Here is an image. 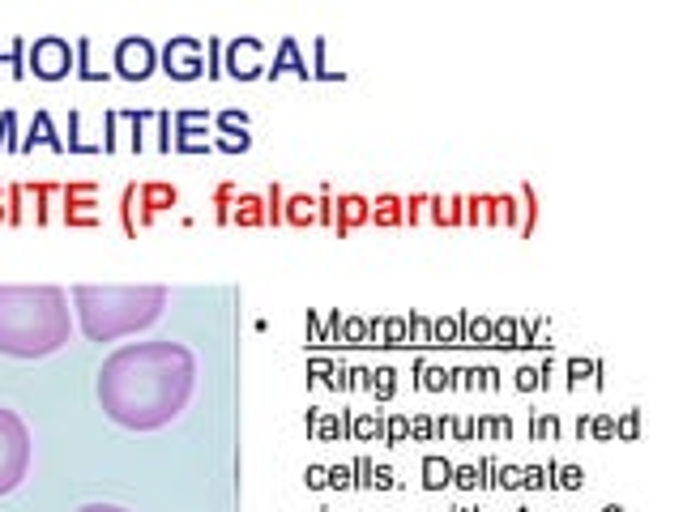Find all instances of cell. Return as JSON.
I'll list each match as a JSON object with an SVG mask.
<instances>
[{
    "mask_svg": "<svg viewBox=\"0 0 683 512\" xmlns=\"http://www.w3.org/2000/svg\"><path fill=\"white\" fill-rule=\"evenodd\" d=\"M196 388V354L184 342H129L98 367V406L129 431H159L184 415Z\"/></svg>",
    "mask_w": 683,
    "mask_h": 512,
    "instance_id": "1",
    "label": "cell"
},
{
    "mask_svg": "<svg viewBox=\"0 0 683 512\" xmlns=\"http://www.w3.org/2000/svg\"><path fill=\"white\" fill-rule=\"evenodd\" d=\"M73 317L61 287H0V354L47 359L65 351Z\"/></svg>",
    "mask_w": 683,
    "mask_h": 512,
    "instance_id": "2",
    "label": "cell"
},
{
    "mask_svg": "<svg viewBox=\"0 0 683 512\" xmlns=\"http://www.w3.org/2000/svg\"><path fill=\"white\" fill-rule=\"evenodd\" d=\"M167 287H73V312L86 342H116L163 317Z\"/></svg>",
    "mask_w": 683,
    "mask_h": 512,
    "instance_id": "3",
    "label": "cell"
},
{
    "mask_svg": "<svg viewBox=\"0 0 683 512\" xmlns=\"http://www.w3.org/2000/svg\"><path fill=\"white\" fill-rule=\"evenodd\" d=\"M31 470V431L18 410L0 406V495L18 491Z\"/></svg>",
    "mask_w": 683,
    "mask_h": 512,
    "instance_id": "4",
    "label": "cell"
},
{
    "mask_svg": "<svg viewBox=\"0 0 683 512\" xmlns=\"http://www.w3.org/2000/svg\"><path fill=\"white\" fill-rule=\"evenodd\" d=\"M34 68V77L43 82H61L73 73V43L61 39V34H43L26 47V73Z\"/></svg>",
    "mask_w": 683,
    "mask_h": 512,
    "instance_id": "5",
    "label": "cell"
},
{
    "mask_svg": "<svg viewBox=\"0 0 683 512\" xmlns=\"http://www.w3.org/2000/svg\"><path fill=\"white\" fill-rule=\"evenodd\" d=\"M154 68H159V52H154L150 39L132 34V39H120V43H116V73H120L125 82H146Z\"/></svg>",
    "mask_w": 683,
    "mask_h": 512,
    "instance_id": "6",
    "label": "cell"
},
{
    "mask_svg": "<svg viewBox=\"0 0 683 512\" xmlns=\"http://www.w3.org/2000/svg\"><path fill=\"white\" fill-rule=\"evenodd\" d=\"M163 73L167 77H175V82H193L205 73V47H201V39H189V34H180V39H171L163 47Z\"/></svg>",
    "mask_w": 683,
    "mask_h": 512,
    "instance_id": "7",
    "label": "cell"
},
{
    "mask_svg": "<svg viewBox=\"0 0 683 512\" xmlns=\"http://www.w3.org/2000/svg\"><path fill=\"white\" fill-rule=\"evenodd\" d=\"M227 61H223V73H231V77H239V82H253V77H260L265 73V64H260V39H231L227 47Z\"/></svg>",
    "mask_w": 683,
    "mask_h": 512,
    "instance_id": "8",
    "label": "cell"
},
{
    "mask_svg": "<svg viewBox=\"0 0 683 512\" xmlns=\"http://www.w3.org/2000/svg\"><path fill=\"white\" fill-rule=\"evenodd\" d=\"M214 125V116L210 111H180L175 116V150L180 154H201V150H214L210 141H205V128Z\"/></svg>",
    "mask_w": 683,
    "mask_h": 512,
    "instance_id": "9",
    "label": "cell"
},
{
    "mask_svg": "<svg viewBox=\"0 0 683 512\" xmlns=\"http://www.w3.org/2000/svg\"><path fill=\"white\" fill-rule=\"evenodd\" d=\"M367 214H372V201H367L363 192H342V196H333V235L346 239L355 226L367 223Z\"/></svg>",
    "mask_w": 683,
    "mask_h": 512,
    "instance_id": "10",
    "label": "cell"
},
{
    "mask_svg": "<svg viewBox=\"0 0 683 512\" xmlns=\"http://www.w3.org/2000/svg\"><path fill=\"white\" fill-rule=\"evenodd\" d=\"M65 196V223L68 226H98L95 205H98V189L95 184H68L61 189Z\"/></svg>",
    "mask_w": 683,
    "mask_h": 512,
    "instance_id": "11",
    "label": "cell"
},
{
    "mask_svg": "<svg viewBox=\"0 0 683 512\" xmlns=\"http://www.w3.org/2000/svg\"><path fill=\"white\" fill-rule=\"evenodd\" d=\"M137 201H141V223H154V214H163L171 205H180V189L167 184V180H150L137 189Z\"/></svg>",
    "mask_w": 683,
    "mask_h": 512,
    "instance_id": "12",
    "label": "cell"
},
{
    "mask_svg": "<svg viewBox=\"0 0 683 512\" xmlns=\"http://www.w3.org/2000/svg\"><path fill=\"white\" fill-rule=\"evenodd\" d=\"M282 73H295V77H303V82L312 77L308 61L299 56V39H291V34L278 43V52H274V68H265V77H274V82H278Z\"/></svg>",
    "mask_w": 683,
    "mask_h": 512,
    "instance_id": "13",
    "label": "cell"
},
{
    "mask_svg": "<svg viewBox=\"0 0 683 512\" xmlns=\"http://www.w3.org/2000/svg\"><path fill=\"white\" fill-rule=\"evenodd\" d=\"M231 226H244V231H257V226H265V196H257V192H235V205H231Z\"/></svg>",
    "mask_w": 683,
    "mask_h": 512,
    "instance_id": "14",
    "label": "cell"
},
{
    "mask_svg": "<svg viewBox=\"0 0 683 512\" xmlns=\"http://www.w3.org/2000/svg\"><path fill=\"white\" fill-rule=\"evenodd\" d=\"M34 146H47V150H56V154H65V141L56 137V125H52V116L39 107L31 120V132H26V141H22V154H31Z\"/></svg>",
    "mask_w": 683,
    "mask_h": 512,
    "instance_id": "15",
    "label": "cell"
},
{
    "mask_svg": "<svg viewBox=\"0 0 683 512\" xmlns=\"http://www.w3.org/2000/svg\"><path fill=\"white\" fill-rule=\"evenodd\" d=\"M406 196H397V192H381L376 201H372V214H367V223H376L381 231H389V226H402L406 223Z\"/></svg>",
    "mask_w": 683,
    "mask_h": 512,
    "instance_id": "16",
    "label": "cell"
},
{
    "mask_svg": "<svg viewBox=\"0 0 683 512\" xmlns=\"http://www.w3.org/2000/svg\"><path fill=\"white\" fill-rule=\"evenodd\" d=\"M282 226H317V196H308V192H295L282 201Z\"/></svg>",
    "mask_w": 683,
    "mask_h": 512,
    "instance_id": "17",
    "label": "cell"
},
{
    "mask_svg": "<svg viewBox=\"0 0 683 512\" xmlns=\"http://www.w3.org/2000/svg\"><path fill=\"white\" fill-rule=\"evenodd\" d=\"M120 120H125V125H132L129 150H132V154H141V150H146V125L154 120V111H150V107H129V111H120Z\"/></svg>",
    "mask_w": 683,
    "mask_h": 512,
    "instance_id": "18",
    "label": "cell"
},
{
    "mask_svg": "<svg viewBox=\"0 0 683 512\" xmlns=\"http://www.w3.org/2000/svg\"><path fill=\"white\" fill-rule=\"evenodd\" d=\"M90 52H95V43H90V39H77V43H73V64H77V73H82L86 82H103L107 73H103V68H95Z\"/></svg>",
    "mask_w": 683,
    "mask_h": 512,
    "instance_id": "19",
    "label": "cell"
},
{
    "mask_svg": "<svg viewBox=\"0 0 683 512\" xmlns=\"http://www.w3.org/2000/svg\"><path fill=\"white\" fill-rule=\"evenodd\" d=\"M22 189H26V196L34 201V218L47 223V201L61 196V189H56V184H22Z\"/></svg>",
    "mask_w": 683,
    "mask_h": 512,
    "instance_id": "20",
    "label": "cell"
},
{
    "mask_svg": "<svg viewBox=\"0 0 683 512\" xmlns=\"http://www.w3.org/2000/svg\"><path fill=\"white\" fill-rule=\"evenodd\" d=\"M26 47H31L26 39H13L9 52H0V64H9L13 77H26Z\"/></svg>",
    "mask_w": 683,
    "mask_h": 512,
    "instance_id": "21",
    "label": "cell"
},
{
    "mask_svg": "<svg viewBox=\"0 0 683 512\" xmlns=\"http://www.w3.org/2000/svg\"><path fill=\"white\" fill-rule=\"evenodd\" d=\"M521 201V235H534V218H538V196H534V189L525 184V189L517 192Z\"/></svg>",
    "mask_w": 683,
    "mask_h": 512,
    "instance_id": "22",
    "label": "cell"
},
{
    "mask_svg": "<svg viewBox=\"0 0 683 512\" xmlns=\"http://www.w3.org/2000/svg\"><path fill=\"white\" fill-rule=\"evenodd\" d=\"M214 125L223 128L227 137H239V132H248V111H239V107H227V111H218V116H214Z\"/></svg>",
    "mask_w": 683,
    "mask_h": 512,
    "instance_id": "23",
    "label": "cell"
},
{
    "mask_svg": "<svg viewBox=\"0 0 683 512\" xmlns=\"http://www.w3.org/2000/svg\"><path fill=\"white\" fill-rule=\"evenodd\" d=\"M0 150H22V141H18V111L13 107L0 111Z\"/></svg>",
    "mask_w": 683,
    "mask_h": 512,
    "instance_id": "24",
    "label": "cell"
},
{
    "mask_svg": "<svg viewBox=\"0 0 683 512\" xmlns=\"http://www.w3.org/2000/svg\"><path fill=\"white\" fill-rule=\"evenodd\" d=\"M282 201H287L282 184H269V192H265V226H282Z\"/></svg>",
    "mask_w": 683,
    "mask_h": 512,
    "instance_id": "25",
    "label": "cell"
},
{
    "mask_svg": "<svg viewBox=\"0 0 683 512\" xmlns=\"http://www.w3.org/2000/svg\"><path fill=\"white\" fill-rule=\"evenodd\" d=\"M22 205H26V189H22V184H13V189L4 192V223L9 226L22 223Z\"/></svg>",
    "mask_w": 683,
    "mask_h": 512,
    "instance_id": "26",
    "label": "cell"
},
{
    "mask_svg": "<svg viewBox=\"0 0 683 512\" xmlns=\"http://www.w3.org/2000/svg\"><path fill=\"white\" fill-rule=\"evenodd\" d=\"M231 205H235V184H218V192H214V218L223 226L231 223Z\"/></svg>",
    "mask_w": 683,
    "mask_h": 512,
    "instance_id": "27",
    "label": "cell"
},
{
    "mask_svg": "<svg viewBox=\"0 0 683 512\" xmlns=\"http://www.w3.org/2000/svg\"><path fill=\"white\" fill-rule=\"evenodd\" d=\"M132 205H137V184L125 189L120 196V218H125V231H129V239H137V223H132Z\"/></svg>",
    "mask_w": 683,
    "mask_h": 512,
    "instance_id": "28",
    "label": "cell"
},
{
    "mask_svg": "<svg viewBox=\"0 0 683 512\" xmlns=\"http://www.w3.org/2000/svg\"><path fill=\"white\" fill-rule=\"evenodd\" d=\"M317 226H333V189L317 192Z\"/></svg>",
    "mask_w": 683,
    "mask_h": 512,
    "instance_id": "29",
    "label": "cell"
},
{
    "mask_svg": "<svg viewBox=\"0 0 683 512\" xmlns=\"http://www.w3.org/2000/svg\"><path fill=\"white\" fill-rule=\"evenodd\" d=\"M154 125H159V150L171 154L175 150V141H171V111H154Z\"/></svg>",
    "mask_w": 683,
    "mask_h": 512,
    "instance_id": "30",
    "label": "cell"
},
{
    "mask_svg": "<svg viewBox=\"0 0 683 512\" xmlns=\"http://www.w3.org/2000/svg\"><path fill=\"white\" fill-rule=\"evenodd\" d=\"M205 56H210V68H205V73H210V77H223V43H218V39L205 43Z\"/></svg>",
    "mask_w": 683,
    "mask_h": 512,
    "instance_id": "31",
    "label": "cell"
},
{
    "mask_svg": "<svg viewBox=\"0 0 683 512\" xmlns=\"http://www.w3.org/2000/svg\"><path fill=\"white\" fill-rule=\"evenodd\" d=\"M445 218H449V226H466V196H453V201H449Z\"/></svg>",
    "mask_w": 683,
    "mask_h": 512,
    "instance_id": "32",
    "label": "cell"
},
{
    "mask_svg": "<svg viewBox=\"0 0 683 512\" xmlns=\"http://www.w3.org/2000/svg\"><path fill=\"white\" fill-rule=\"evenodd\" d=\"M424 205H427L424 192H419V196H410V201L402 205V210H406V218H410V226H415V223H419V218H424Z\"/></svg>",
    "mask_w": 683,
    "mask_h": 512,
    "instance_id": "33",
    "label": "cell"
},
{
    "mask_svg": "<svg viewBox=\"0 0 683 512\" xmlns=\"http://www.w3.org/2000/svg\"><path fill=\"white\" fill-rule=\"evenodd\" d=\"M427 214H431L436 226H449V218H445V196H427Z\"/></svg>",
    "mask_w": 683,
    "mask_h": 512,
    "instance_id": "34",
    "label": "cell"
},
{
    "mask_svg": "<svg viewBox=\"0 0 683 512\" xmlns=\"http://www.w3.org/2000/svg\"><path fill=\"white\" fill-rule=\"evenodd\" d=\"M427 487H440V482H449V466H440V461H427Z\"/></svg>",
    "mask_w": 683,
    "mask_h": 512,
    "instance_id": "35",
    "label": "cell"
},
{
    "mask_svg": "<svg viewBox=\"0 0 683 512\" xmlns=\"http://www.w3.org/2000/svg\"><path fill=\"white\" fill-rule=\"evenodd\" d=\"M376 376H381V384H376V393H381V397H389V393H393V372H389V367H385V372H376Z\"/></svg>",
    "mask_w": 683,
    "mask_h": 512,
    "instance_id": "36",
    "label": "cell"
},
{
    "mask_svg": "<svg viewBox=\"0 0 683 512\" xmlns=\"http://www.w3.org/2000/svg\"><path fill=\"white\" fill-rule=\"evenodd\" d=\"M77 512H129V509H120V504H82Z\"/></svg>",
    "mask_w": 683,
    "mask_h": 512,
    "instance_id": "37",
    "label": "cell"
},
{
    "mask_svg": "<svg viewBox=\"0 0 683 512\" xmlns=\"http://www.w3.org/2000/svg\"><path fill=\"white\" fill-rule=\"evenodd\" d=\"M581 479H586V474H581V470H573V466H568V470H564V487H581Z\"/></svg>",
    "mask_w": 683,
    "mask_h": 512,
    "instance_id": "38",
    "label": "cell"
},
{
    "mask_svg": "<svg viewBox=\"0 0 683 512\" xmlns=\"http://www.w3.org/2000/svg\"><path fill=\"white\" fill-rule=\"evenodd\" d=\"M0 223H4V192H0Z\"/></svg>",
    "mask_w": 683,
    "mask_h": 512,
    "instance_id": "39",
    "label": "cell"
}]
</instances>
